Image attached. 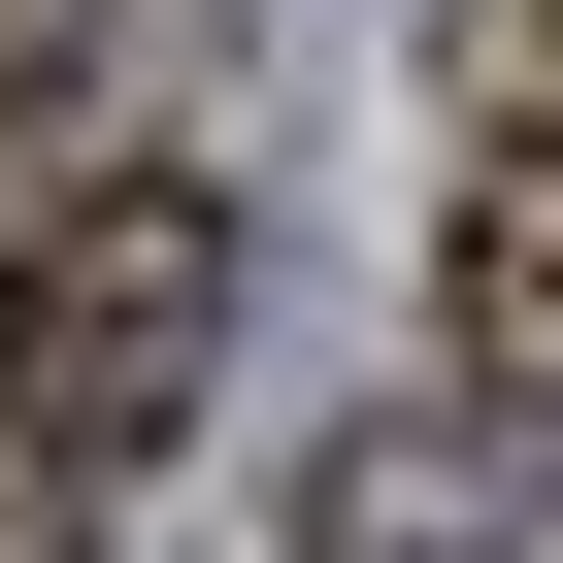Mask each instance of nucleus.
Instances as JSON below:
<instances>
[{
	"mask_svg": "<svg viewBox=\"0 0 563 563\" xmlns=\"http://www.w3.org/2000/svg\"><path fill=\"white\" fill-rule=\"evenodd\" d=\"M199 398H232V199L199 166H67L34 232H0V464L34 497H133Z\"/></svg>",
	"mask_w": 563,
	"mask_h": 563,
	"instance_id": "nucleus-1",
	"label": "nucleus"
},
{
	"mask_svg": "<svg viewBox=\"0 0 563 563\" xmlns=\"http://www.w3.org/2000/svg\"><path fill=\"white\" fill-rule=\"evenodd\" d=\"M0 563H67V497H34V464H0Z\"/></svg>",
	"mask_w": 563,
	"mask_h": 563,
	"instance_id": "nucleus-2",
	"label": "nucleus"
}]
</instances>
